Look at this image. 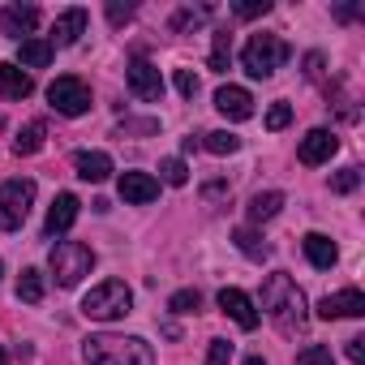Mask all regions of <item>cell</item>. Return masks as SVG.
I'll use <instances>...</instances> for the list:
<instances>
[{
	"label": "cell",
	"instance_id": "cell-1",
	"mask_svg": "<svg viewBox=\"0 0 365 365\" xmlns=\"http://www.w3.org/2000/svg\"><path fill=\"white\" fill-rule=\"evenodd\" d=\"M262 309H267V318H271L284 335H301L305 322H309V314H305V297H301L297 279L284 275V271L267 275V284H262Z\"/></svg>",
	"mask_w": 365,
	"mask_h": 365
},
{
	"label": "cell",
	"instance_id": "cell-2",
	"mask_svg": "<svg viewBox=\"0 0 365 365\" xmlns=\"http://www.w3.org/2000/svg\"><path fill=\"white\" fill-rule=\"evenodd\" d=\"M82 356L91 365H155V352L138 335H91L82 344Z\"/></svg>",
	"mask_w": 365,
	"mask_h": 365
},
{
	"label": "cell",
	"instance_id": "cell-3",
	"mask_svg": "<svg viewBox=\"0 0 365 365\" xmlns=\"http://www.w3.org/2000/svg\"><path fill=\"white\" fill-rule=\"evenodd\" d=\"M129 309H133V292H129L125 279H103V284H95V288L82 297V314L95 318V322H116V318H125Z\"/></svg>",
	"mask_w": 365,
	"mask_h": 365
},
{
	"label": "cell",
	"instance_id": "cell-4",
	"mask_svg": "<svg viewBox=\"0 0 365 365\" xmlns=\"http://www.w3.org/2000/svg\"><path fill=\"white\" fill-rule=\"evenodd\" d=\"M288 56H292V48L279 35H250V43L241 48V65L250 78H271Z\"/></svg>",
	"mask_w": 365,
	"mask_h": 365
},
{
	"label": "cell",
	"instance_id": "cell-5",
	"mask_svg": "<svg viewBox=\"0 0 365 365\" xmlns=\"http://www.w3.org/2000/svg\"><path fill=\"white\" fill-rule=\"evenodd\" d=\"M48 262H52V275L61 288H78L82 275H91V267H95V250L82 241H61V245H52Z\"/></svg>",
	"mask_w": 365,
	"mask_h": 365
},
{
	"label": "cell",
	"instance_id": "cell-6",
	"mask_svg": "<svg viewBox=\"0 0 365 365\" xmlns=\"http://www.w3.org/2000/svg\"><path fill=\"white\" fill-rule=\"evenodd\" d=\"M31 207H35V180L31 176H14V180L0 185V228H5V232L22 228Z\"/></svg>",
	"mask_w": 365,
	"mask_h": 365
},
{
	"label": "cell",
	"instance_id": "cell-7",
	"mask_svg": "<svg viewBox=\"0 0 365 365\" xmlns=\"http://www.w3.org/2000/svg\"><path fill=\"white\" fill-rule=\"evenodd\" d=\"M48 103L61 116H82V112H91V86L82 78H56L48 86Z\"/></svg>",
	"mask_w": 365,
	"mask_h": 365
},
{
	"label": "cell",
	"instance_id": "cell-8",
	"mask_svg": "<svg viewBox=\"0 0 365 365\" xmlns=\"http://www.w3.org/2000/svg\"><path fill=\"white\" fill-rule=\"evenodd\" d=\"M125 78H129V91H133L138 99H146V103L163 99V78H159V69H155L150 61L133 56V61H129V69H125Z\"/></svg>",
	"mask_w": 365,
	"mask_h": 365
},
{
	"label": "cell",
	"instance_id": "cell-9",
	"mask_svg": "<svg viewBox=\"0 0 365 365\" xmlns=\"http://www.w3.org/2000/svg\"><path fill=\"white\" fill-rule=\"evenodd\" d=\"M339 150V138L331 133V129H309L305 138H301V146H297V155H301V163H309V168H318V163H327L331 155Z\"/></svg>",
	"mask_w": 365,
	"mask_h": 365
},
{
	"label": "cell",
	"instance_id": "cell-10",
	"mask_svg": "<svg viewBox=\"0 0 365 365\" xmlns=\"http://www.w3.org/2000/svg\"><path fill=\"white\" fill-rule=\"evenodd\" d=\"M116 190H120V198H125V202L146 207V202H155V198H159V180H155V176H146V172H120Z\"/></svg>",
	"mask_w": 365,
	"mask_h": 365
},
{
	"label": "cell",
	"instance_id": "cell-11",
	"mask_svg": "<svg viewBox=\"0 0 365 365\" xmlns=\"http://www.w3.org/2000/svg\"><path fill=\"white\" fill-rule=\"evenodd\" d=\"M318 314H322V318H361V314H365V297H361V288L331 292V297L318 301Z\"/></svg>",
	"mask_w": 365,
	"mask_h": 365
},
{
	"label": "cell",
	"instance_id": "cell-12",
	"mask_svg": "<svg viewBox=\"0 0 365 365\" xmlns=\"http://www.w3.org/2000/svg\"><path fill=\"white\" fill-rule=\"evenodd\" d=\"M220 309H224L241 331H254V327H258V309H254V301H250L241 288H224V292H220Z\"/></svg>",
	"mask_w": 365,
	"mask_h": 365
},
{
	"label": "cell",
	"instance_id": "cell-13",
	"mask_svg": "<svg viewBox=\"0 0 365 365\" xmlns=\"http://www.w3.org/2000/svg\"><path fill=\"white\" fill-rule=\"evenodd\" d=\"M0 95H5V99H31L35 95V78L18 65V61H5V65H0Z\"/></svg>",
	"mask_w": 365,
	"mask_h": 365
},
{
	"label": "cell",
	"instance_id": "cell-14",
	"mask_svg": "<svg viewBox=\"0 0 365 365\" xmlns=\"http://www.w3.org/2000/svg\"><path fill=\"white\" fill-rule=\"evenodd\" d=\"M86 35V9H69V14H61L56 22H52V52L56 48H73L78 39Z\"/></svg>",
	"mask_w": 365,
	"mask_h": 365
},
{
	"label": "cell",
	"instance_id": "cell-15",
	"mask_svg": "<svg viewBox=\"0 0 365 365\" xmlns=\"http://www.w3.org/2000/svg\"><path fill=\"white\" fill-rule=\"evenodd\" d=\"M215 108L228 116V120H250L254 116V95L245 86H220L215 91Z\"/></svg>",
	"mask_w": 365,
	"mask_h": 365
},
{
	"label": "cell",
	"instance_id": "cell-16",
	"mask_svg": "<svg viewBox=\"0 0 365 365\" xmlns=\"http://www.w3.org/2000/svg\"><path fill=\"white\" fill-rule=\"evenodd\" d=\"M73 168H78L82 180L103 185V180L112 176V155H108V150H78V155H73Z\"/></svg>",
	"mask_w": 365,
	"mask_h": 365
},
{
	"label": "cell",
	"instance_id": "cell-17",
	"mask_svg": "<svg viewBox=\"0 0 365 365\" xmlns=\"http://www.w3.org/2000/svg\"><path fill=\"white\" fill-rule=\"evenodd\" d=\"M35 22H39V9H35V5H9L5 14H0V31H5L9 39L31 35V31H35Z\"/></svg>",
	"mask_w": 365,
	"mask_h": 365
},
{
	"label": "cell",
	"instance_id": "cell-18",
	"mask_svg": "<svg viewBox=\"0 0 365 365\" xmlns=\"http://www.w3.org/2000/svg\"><path fill=\"white\" fill-rule=\"evenodd\" d=\"M73 220H78V198H73V194H56V202H52V211H48L43 232H48V237H61V232H69V228H73Z\"/></svg>",
	"mask_w": 365,
	"mask_h": 365
},
{
	"label": "cell",
	"instance_id": "cell-19",
	"mask_svg": "<svg viewBox=\"0 0 365 365\" xmlns=\"http://www.w3.org/2000/svg\"><path fill=\"white\" fill-rule=\"evenodd\" d=\"M305 258H309L318 271H331V267L339 262V250H335V241H331V237L309 232V237H305Z\"/></svg>",
	"mask_w": 365,
	"mask_h": 365
},
{
	"label": "cell",
	"instance_id": "cell-20",
	"mask_svg": "<svg viewBox=\"0 0 365 365\" xmlns=\"http://www.w3.org/2000/svg\"><path fill=\"white\" fill-rule=\"evenodd\" d=\"M279 207H284V194H279V190L254 194V198H250V224H267V220H275Z\"/></svg>",
	"mask_w": 365,
	"mask_h": 365
},
{
	"label": "cell",
	"instance_id": "cell-21",
	"mask_svg": "<svg viewBox=\"0 0 365 365\" xmlns=\"http://www.w3.org/2000/svg\"><path fill=\"white\" fill-rule=\"evenodd\" d=\"M18 61H22V69H43V65H52V43L48 39H22Z\"/></svg>",
	"mask_w": 365,
	"mask_h": 365
},
{
	"label": "cell",
	"instance_id": "cell-22",
	"mask_svg": "<svg viewBox=\"0 0 365 365\" xmlns=\"http://www.w3.org/2000/svg\"><path fill=\"white\" fill-rule=\"evenodd\" d=\"M232 241H237V250H241L245 258H254V262H262V258L271 254V245H267L258 232H250V228H237V232H232Z\"/></svg>",
	"mask_w": 365,
	"mask_h": 365
},
{
	"label": "cell",
	"instance_id": "cell-23",
	"mask_svg": "<svg viewBox=\"0 0 365 365\" xmlns=\"http://www.w3.org/2000/svg\"><path fill=\"white\" fill-rule=\"evenodd\" d=\"M18 301H26V305H39V301H43V275H39L35 267H26V271L18 275Z\"/></svg>",
	"mask_w": 365,
	"mask_h": 365
},
{
	"label": "cell",
	"instance_id": "cell-24",
	"mask_svg": "<svg viewBox=\"0 0 365 365\" xmlns=\"http://www.w3.org/2000/svg\"><path fill=\"white\" fill-rule=\"evenodd\" d=\"M43 133H48V129H43V120H31V125L14 138V155H35V150L43 146Z\"/></svg>",
	"mask_w": 365,
	"mask_h": 365
},
{
	"label": "cell",
	"instance_id": "cell-25",
	"mask_svg": "<svg viewBox=\"0 0 365 365\" xmlns=\"http://www.w3.org/2000/svg\"><path fill=\"white\" fill-rule=\"evenodd\" d=\"M232 65V35L228 31H215V48H211V69L215 73H228Z\"/></svg>",
	"mask_w": 365,
	"mask_h": 365
},
{
	"label": "cell",
	"instance_id": "cell-26",
	"mask_svg": "<svg viewBox=\"0 0 365 365\" xmlns=\"http://www.w3.org/2000/svg\"><path fill=\"white\" fill-rule=\"evenodd\" d=\"M202 146H207L211 155H237V150H241V138H237V133H228V129H215V133H207V138H202Z\"/></svg>",
	"mask_w": 365,
	"mask_h": 365
},
{
	"label": "cell",
	"instance_id": "cell-27",
	"mask_svg": "<svg viewBox=\"0 0 365 365\" xmlns=\"http://www.w3.org/2000/svg\"><path fill=\"white\" fill-rule=\"evenodd\" d=\"M168 309H172V314H198V309H202V292H198V288H180V292H172Z\"/></svg>",
	"mask_w": 365,
	"mask_h": 365
},
{
	"label": "cell",
	"instance_id": "cell-28",
	"mask_svg": "<svg viewBox=\"0 0 365 365\" xmlns=\"http://www.w3.org/2000/svg\"><path fill=\"white\" fill-rule=\"evenodd\" d=\"M211 18V5H198V9H180L176 18H172V31H190V26H202Z\"/></svg>",
	"mask_w": 365,
	"mask_h": 365
},
{
	"label": "cell",
	"instance_id": "cell-29",
	"mask_svg": "<svg viewBox=\"0 0 365 365\" xmlns=\"http://www.w3.org/2000/svg\"><path fill=\"white\" fill-rule=\"evenodd\" d=\"M159 172H163V180H168V185H185V180H190V168H185V159H163L159 163Z\"/></svg>",
	"mask_w": 365,
	"mask_h": 365
},
{
	"label": "cell",
	"instance_id": "cell-30",
	"mask_svg": "<svg viewBox=\"0 0 365 365\" xmlns=\"http://www.w3.org/2000/svg\"><path fill=\"white\" fill-rule=\"evenodd\" d=\"M356 185H361V168H344V172L331 176V190H335V194H352Z\"/></svg>",
	"mask_w": 365,
	"mask_h": 365
},
{
	"label": "cell",
	"instance_id": "cell-31",
	"mask_svg": "<svg viewBox=\"0 0 365 365\" xmlns=\"http://www.w3.org/2000/svg\"><path fill=\"white\" fill-rule=\"evenodd\" d=\"M232 14L237 18H262V14H271V0H241V5H232Z\"/></svg>",
	"mask_w": 365,
	"mask_h": 365
},
{
	"label": "cell",
	"instance_id": "cell-32",
	"mask_svg": "<svg viewBox=\"0 0 365 365\" xmlns=\"http://www.w3.org/2000/svg\"><path fill=\"white\" fill-rule=\"evenodd\" d=\"M297 365H331V348H322V344H309V348H301Z\"/></svg>",
	"mask_w": 365,
	"mask_h": 365
},
{
	"label": "cell",
	"instance_id": "cell-33",
	"mask_svg": "<svg viewBox=\"0 0 365 365\" xmlns=\"http://www.w3.org/2000/svg\"><path fill=\"white\" fill-rule=\"evenodd\" d=\"M232 361V344L228 339H211V348H207V365H228Z\"/></svg>",
	"mask_w": 365,
	"mask_h": 365
},
{
	"label": "cell",
	"instance_id": "cell-34",
	"mask_svg": "<svg viewBox=\"0 0 365 365\" xmlns=\"http://www.w3.org/2000/svg\"><path fill=\"white\" fill-rule=\"evenodd\" d=\"M292 120V103H271V112H267V129H284Z\"/></svg>",
	"mask_w": 365,
	"mask_h": 365
},
{
	"label": "cell",
	"instance_id": "cell-35",
	"mask_svg": "<svg viewBox=\"0 0 365 365\" xmlns=\"http://www.w3.org/2000/svg\"><path fill=\"white\" fill-rule=\"evenodd\" d=\"M172 82H176V91L185 95V99H194V95H198V78H194L190 69H176V78H172Z\"/></svg>",
	"mask_w": 365,
	"mask_h": 365
},
{
	"label": "cell",
	"instance_id": "cell-36",
	"mask_svg": "<svg viewBox=\"0 0 365 365\" xmlns=\"http://www.w3.org/2000/svg\"><path fill=\"white\" fill-rule=\"evenodd\" d=\"M108 18H112V26H120V22L133 18V5H120V0H112V5H108Z\"/></svg>",
	"mask_w": 365,
	"mask_h": 365
},
{
	"label": "cell",
	"instance_id": "cell-37",
	"mask_svg": "<svg viewBox=\"0 0 365 365\" xmlns=\"http://www.w3.org/2000/svg\"><path fill=\"white\" fill-rule=\"evenodd\" d=\"M344 352H348V361H352V365H361V361H365V339H361V335H356V339H348V348H344Z\"/></svg>",
	"mask_w": 365,
	"mask_h": 365
},
{
	"label": "cell",
	"instance_id": "cell-38",
	"mask_svg": "<svg viewBox=\"0 0 365 365\" xmlns=\"http://www.w3.org/2000/svg\"><path fill=\"white\" fill-rule=\"evenodd\" d=\"M356 14H361L356 5H339V9H335V18H339V22H348V18H356Z\"/></svg>",
	"mask_w": 365,
	"mask_h": 365
},
{
	"label": "cell",
	"instance_id": "cell-39",
	"mask_svg": "<svg viewBox=\"0 0 365 365\" xmlns=\"http://www.w3.org/2000/svg\"><path fill=\"white\" fill-rule=\"evenodd\" d=\"M245 365H267V361L262 356H245Z\"/></svg>",
	"mask_w": 365,
	"mask_h": 365
},
{
	"label": "cell",
	"instance_id": "cell-40",
	"mask_svg": "<svg viewBox=\"0 0 365 365\" xmlns=\"http://www.w3.org/2000/svg\"><path fill=\"white\" fill-rule=\"evenodd\" d=\"M0 365H9V356H5V348H0Z\"/></svg>",
	"mask_w": 365,
	"mask_h": 365
}]
</instances>
